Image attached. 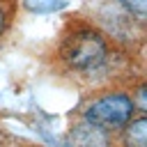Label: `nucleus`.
Wrapping results in <instances>:
<instances>
[{
    "label": "nucleus",
    "instance_id": "1",
    "mask_svg": "<svg viewBox=\"0 0 147 147\" xmlns=\"http://www.w3.org/2000/svg\"><path fill=\"white\" fill-rule=\"evenodd\" d=\"M62 57L78 71L96 69L108 57L106 39L92 28H76L62 44Z\"/></svg>",
    "mask_w": 147,
    "mask_h": 147
},
{
    "label": "nucleus",
    "instance_id": "2",
    "mask_svg": "<svg viewBox=\"0 0 147 147\" xmlns=\"http://www.w3.org/2000/svg\"><path fill=\"white\" fill-rule=\"evenodd\" d=\"M133 99L129 94L115 92V94H103L96 101H92L85 110V122L96 126V129H119L126 122H131L133 115Z\"/></svg>",
    "mask_w": 147,
    "mask_h": 147
},
{
    "label": "nucleus",
    "instance_id": "3",
    "mask_svg": "<svg viewBox=\"0 0 147 147\" xmlns=\"http://www.w3.org/2000/svg\"><path fill=\"white\" fill-rule=\"evenodd\" d=\"M69 145L71 147H106V136L101 129L85 124V126H76L71 131Z\"/></svg>",
    "mask_w": 147,
    "mask_h": 147
},
{
    "label": "nucleus",
    "instance_id": "4",
    "mask_svg": "<svg viewBox=\"0 0 147 147\" xmlns=\"http://www.w3.org/2000/svg\"><path fill=\"white\" fill-rule=\"evenodd\" d=\"M126 145L129 147H145L147 145V119L145 117H138L136 122H126Z\"/></svg>",
    "mask_w": 147,
    "mask_h": 147
},
{
    "label": "nucleus",
    "instance_id": "5",
    "mask_svg": "<svg viewBox=\"0 0 147 147\" xmlns=\"http://www.w3.org/2000/svg\"><path fill=\"white\" fill-rule=\"evenodd\" d=\"M23 5L34 14H51V11L62 9L67 2L64 0H23Z\"/></svg>",
    "mask_w": 147,
    "mask_h": 147
},
{
    "label": "nucleus",
    "instance_id": "6",
    "mask_svg": "<svg viewBox=\"0 0 147 147\" xmlns=\"http://www.w3.org/2000/svg\"><path fill=\"white\" fill-rule=\"evenodd\" d=\"M124 7H126V11H131L138 21H142L145 18V11H147V0H119Z\"/></svg>",
    "mask_w": 147,
    "mask_h": 147
},
{
    "label": "nucleus",
    "instance_id": "7",
    "mask_svg": "<svg viewBox=\"0 0 147 147\" xmlns=\"http://www.w3.org/2000/svg\"><path fill=\"white\" fill-rule=\"evenodd\" d=\"M5 23H7V16H5V11L0 9V34H2V30H5Z\"/></svg>",
    "mask_w": 147,
    "mask_h": 147
}]
</instances>
